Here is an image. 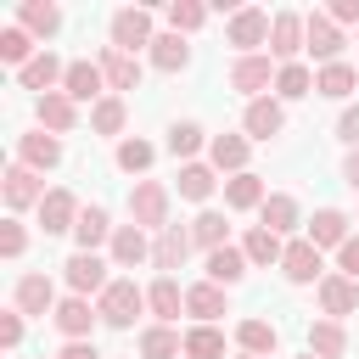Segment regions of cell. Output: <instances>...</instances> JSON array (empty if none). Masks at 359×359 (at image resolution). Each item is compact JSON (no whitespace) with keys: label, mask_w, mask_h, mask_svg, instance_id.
<instances>
[{"label":"cell","mask_w":359,"mask_h":359,"mask_svg":"<svg viewBox=\"0 0 359 359\" xmlns=\"http://www.w3.org/2000/svg\"><path fill=\"white\" fill-rule=\"evenodd\" d=\"M191 247H196V241H191V224H168V230L151 241V264H157L163 275H174V269L191 258Z\"/></svg>","instance_id":"obj_17"},{"label":"cell","mask_w":359,"mask_h":359,"mask_svg":"<svg viewBox=\"0 0 359 359\" xmlns=\"http://www.w3.org/2000/svg\"><path fill=\"white\" fill-rule=\"evenodd\" d=\"M185 359H224V331L219 325H191L185 331Z\"/></svg>","instance_id":"obj_43"},{"label":"cell","mask_w":359,"mask_h":359,"mask_svg":"<svg viewBox=\"0 0 359 359\" xmlns=\"http://www.w3.org/2000/svg\"><path fill=\"white\" fill-rule=\"evenodd\" d=\"M258 224H264V230H275V236H292V230H297V196L275 191V196L258 208Z\"/></svg>","instance_id":"obj_36"},{"label":"cell","mask_w":359,"mask_h":359,"mask_svg":"<svg viewBox=\"0 0 359 359\" xmlns=\"http://www.w3.org/2000/svg\"><path fill=\"white\" fill-rule=\"evenodd\" d=\"M17 163H22V168H34V174H45V168H56V163H62V140H56V135H45V129L17 135Z\"/></svg>","instance_id":"obj_15"},{"label":"cell","mask_w":359,"mask_h":359,"mask_svg":"<svg viewBox=\"0 0 359 359\" xmlns=\"http://www.w3.org/2000/svg\"><path fill=\"white\" fill-rule=\"evenodd\" d=\"M280 275H286L292 286H320V280H325V258H320V247H314L309 236H297V241H286V258H280Z\"/></svg>","instance_id":"obj_8"},{"label":"cell","mask_w":359,"mask_h":359,"mask_svg":"<svg viewBox=\"0 0 359 359\" xmlns=\"http://www.w3.org/2000/svg\"><path fill=\"white\" fill-rule=\"evenodd\" d=\"M213 185H219V180H213L208 163H180V196H185V202H208Z\"/></svg>","instance_id":"obj_42"},{"label":"cell","mask_w":359,"mask_h":359,"mask_svg":"<svg viewBox=\"0 0 359 359\" xmlns=\"http://www.w3.org/2000/svg\"><path fill=\"white\" fill-rule=\"evenodd\" d=\"M101 73H107V90L112 95H123V90H140V56H129V50H118V45H101Z\"/></svg>","instance_id":"obj_12"},{"label":"cell","mask_w":359,"mask_h":359,"mask_svg":"<svg viewBox=\"0 0 359 359\" xmlns=\"http://www.w3.org/2000/svg\"><path fill=\"white\" fill-rule=\"evenodd\" d=\"M34 112H39V129H45V135H56V140L79 123V101H73V95H62V90L39 95V107H34Z\"/></svg>","instance_id":"obj_21"},{"label":"cell","mask_w":359,"mask_h":359,"mask_svg":"<svg viewBox=\"0 0 359 359\" xmlns=\"http://www.w3.org/2000/svg\"><path fill=\"white\" fill-rule=\"evenodd\" d=\"M303 95H314V73L303 62H286L275 73V101H303Z\"/></svg>","instance_id":"obj_39"},{"label":"cell","mask_w":359,"mask_h":359,"mask_svg":"<svg viewBox=\"0 0 359 359\" xmlns=\"http://www.w3.org/2000/svg\"><path fill=\"white\" fill-rule=\"evenodd\" d=\"M269 62H275L269 50H258V56H236V62H230V90H241L247 101H258L264 90H275V73H280V67H269Z\"/></svg>","instance_id":"obj_7"},{"label":"cell","mask_w":359,"mask_h":359,"mask_svg":"<svg viewBox=\"0 0 359 359\" xmlns=\"http://www.w3.org/2000/svg\"><path fill=\"white\" fill-rule=\"evenodd\" d=\"M320 309H325L331 320L359 314V280H348V275H325V280H320Z\"/></svg>","instance_id":"obj_22"},{"label":"cell","mask_w":359,"mask_h":359,"mask_svg":"<svg viewBox=\"0 0 359 359\" xmlns=\"http://www.w3.org/2000/svg\"><path fill=\"white\" fill-rule=\"evenodd\" d=\"M28 50H34V34H28V28H17V22H11V28H0V62H11V67L22 73V67L34 62Z\"/></svg>","instance_id":"obj_44"},{"label":"cell","mask_w":359,"mask_h":359,"mask_svg":"<svg viewBox=\"0 0 359 359\" xmlns=\"http://www.w3.org/2000/svg\"><path fill=\"white\" fill-rule=\"evenodd\" d=\"M303 359H320V353H303Z\"/></svg>","instance_id":"obj_54"},{"label":"cell","mask_w":359,"mask_h":359,"mask_svg":"<svg viewBox=\"0 0 359 359\" xmlns=\"http://www.w3.org/2000/svg\"><path fill=\"white\" fill-rule=\"evenodd\" d=\"M140 359H185V337L174 325H146L140 331Z\"/></svg>","instance_id":"obj_35"},{"label":"cell","mask_w":359,"mask_h":359,"mask_svg":"<svg viewBox=\"0 0 359 359\" xmlns=\"http://www.w3.org/2000/svg\"><path fill=\"white\" fill-rule=\"evenodd\" d=\"M11 309L28 320H45V314H56V286H50V275H39V269H28V275H17V286H11Z\"/></svg>","instance_id":"obj_4"},{"label":"cell","mask_w":359,"mask_h":359,"mask_svg":"<svg viewBox=\"0 0 359 359\" xmlns=\"http://www.w3.org/2000/svg\"><path fill=\"white\" fill-rule=\"evenodd\" d=\"M112 230H118V224L107 219V208L90 202V208L79 213V224H73V241H79V252H95L101 241H112Z\"/></svg>","instance_id":"obj_24"},{"label":"cell","mask_w":359,"mask_h":359,"mask_svg":"<svg viewBox=\"0 0 359 359\" xmlns=\"http://www.w3.org/2000/svg\"><path fill=\"white\" fill-rule=\"evenodd\" d=\"M129 224H140V230H168L174 219H168V185L163 180H135L129 185Z\"/></svg>","instance_id":"obj_1"},{"label":"cell","mask_w":359,"mask_h":359,"mask_svg":"<svg viewBox=\"0 0 359 359\" xmlns=\"http://www.w3.org/2000/svg\"><path fill=\"white\" fill-rule=\"evenodd\" d=\"M247 269H252V264H247V252H241V247H219V252H208V280H213V286H224V292H230Z\"/></svg>","instance_id":"obj_32"},{"label":"cell","mask_w":359,"mask_h":359,"mask_svg":"<svg viewBox=\"0 0 359 359\" xmlns=\"http://www.w3.org/2000/svg\"><path fill=\"white\" fill-rule=\"evenodd\" d=\"M247 151H252V146H247V135H213V140H208L213 168H219V174H230V180H236V174H247Z\"/></svg>","instance_id":"obj_23"},{"label":"cell","mask_w":359,"mask_h":359,"mask_svg":"<svg viewBox=\"0 0 359 359\" xmlns=\"http://www.w3.org/2000/svg\"><path fill=\"white\" fill-rule=\"evenodd\" d=\"M236 359H258V353H236Z\"/></svg>","instance_id":"obj_53"},{"label":"cell","mask_w":359,"mask_h":359,"mask_svg":"<svg viewBox=\"0 0 359 359\" xmlns=\"http://www.w3.org/2000/svg\"><path fill=\"white\" fill-rule=\"evenodd\" d=\"M101 90H107V73H101V62H67L62 95H73V101H101ZM107 95H112V90H107Z\"/></svg>","instance_id":"obj_20"},{"label":"cell","mask_w":359,"mask_h":359,"mask_svg":"<svg viewBox=\"0 0 359 359\" xmlns=\"http://www.w3.org/2000/svg\"><path fill=\"white\" fill-rule=\"evenodd\" d=\"M342 45H348V39H342V28H337L325 11H309V17H303V50H309L320 67H325V62H342Z\"/></svg>","instance_id":"obj_6"},{"label":"cell","mask_w":359,"mask_h":359,"mask_svg":"<svg viewBox=\"0 0 359 359\" xmlns=\"http://www.w3.org/2000/svg\"><path fill=\"white\" fill-rule=\"evenodd\" d=\"M342 180H348V185H353V191H359V146H353V151H348V157H342Z\"/></svg>","instance_id":"obj_52"},{"label":"cell","mask_w":359,"mask_h":359,"mask_svg":"<svg viewBox=\"0 0 359 359\" xmlns=\"http://www.w3.org/2000/svg\"><path fill=\"white\" fill-rule=\"evenodd\" d=\"M0 191H6V208H11V213H22V208L45 202V174H34V168L11 163V168H6V180H0Z\"/></svg>","instance_id":"obj_11"},{"label":"cell","mask_w":359,"mask_h":359,"mask_svg":"<svg viewBox=\"0 0 359 359\" xmlns=\"http://www.w3.org/2000/svg\"><path fill=\"white\" fill-rule=\"evenodd\" d=\"M17 28H28L34 39H50V34L62 28V6H50V0H22V11H17Z\"/></svg>","instance_id":"obj_29"},{"label":"cell","mask_w":359,"mask_h":359,"mask_svg":"<svg viewBox=\"0 0 359 359\" xmlns=\"http://www.w3.org/2000/svg\"><path fill=\"white\" fill-rule=\"evenodd\" d=\"M62 275H67L73 297H101V292L112 286V275H107V258H101V252H73V258L62 264Z\"/></svg>","instance_id":"obj_9"},{"label":"cell","mask_w":359,"mask_h":359,"mask_svg":"<svg viewBox=\"0 0 359 359\" xmlns=\"http://www.w3.org/2000/svg\"><path fill=\"white\" fill-rule=\"evenodd\" d=\"M146 309L157 314V325H174V320L185 314V286H180L174 275H157V280L146 286Z\"/></svg>","instance_id":"obj_18"},{"label":"cell","mask_w":359,"mask_h":359,"mask_svg":"<svg viewBox=\"0 0 359 359\" xmlns=\"http://www.w3.org/2000/svg\"><path fill=\"white\" fill-rule=\"evenodd\" d=\"M309 353H320V359H342V353H348V331H342V320H309Z\"/></svg>","instance_id":"obj_34"},{"label":"cell","mask_w":359,"mask_h":359,"mask_svg":"<svg viewBox=\"0 0 359 359\" xmlns=\"http://www.w3.org/2000/svg\"><path fill=\"white\" fill-rule=\"evenodd\" d=\"M151 39H157V34H151V11H146V6H118V11H112V45H118V50L135 56V50H151Z\"/></svg>","instance_id":"obj_5"},{"label":"cell","mask_w":359,"mask_h":359,"mask_svg":"<svg viewBox=\"0 0 359 359\" xmlns=\"http://www.w3.org/2000/svg\"><path fill=\"white\" fill-rule=\"evenodd\" d=\"M0 252H6V258H22V252H28V230H22L17 219L0 224Z\"/></svg>","instance_id":"obj_47"},{"label":"cell","mask_w":359,"mask_h":359,"mask_svg":"<svg viewBox=\"0 0 359 359\" xmlns=\"http://www.w3.org/2000/svg\"><path fill=\"white\" fill-rule=\"evenodd\" d=\"M17 342H22V314H17V309H6V314H0V348L11 353Z\"/></svg>","instance_id":"obj_49"},{"label":"cell","mask_w":359,"mask_h":359,"mask_svg":"<svg viewBox=\"0 0 359 359\" xmlns=\"http://www.w3.org/2000/svg\"><path fill=\"white\" fill-rule=\"evenodd\" d=\"M353 84H359V73H353L348 62H325V67H314V95H325V101L353 95Z\"/></svg>","instance_id":"obj_30"},{"label":"cell","mask_w":359,"mask_h":359,"mask_svg":"<svg viewBox=\"0 0 359 359\" xmlns=\"http://www.w3.org/2000/svg\"><path fill=\"white\" fill-rule=\"evenodd\" d=\"M236 342H241V353H258V359H269V353L280 348V331H275L269 320H258V314H252V320H241V325H236Z\"/></svg>","instance_id":"obj_33"},{"label":"cell","mask_w":359,"mask_h":359,"mask_svg":"<svg viewBox=\"0 0 359 359\" xmlns=\"http://www.w3.org/2000/svg\"><path fill=\"white\" fill-rule=\"evenodd\" d=\"M17 79H22V90H39V95H50V90H62V79H67V62H62L56 50H39V56H34V62H28Z\"/></svg>","instance_id":"obj_19"},{"label":"cell","mask_w":359,"mask_h":359,"mask_svg":"<svg viewBox=\"0 0 359 359\" xmlns=\"http://www.w3.org/2000/svg\"><path fill=\"white\" fill-rule=\"evenodd\" d=\"M146 258H151V241H146V230H140V224H118V230H112V264L135 269V264H146Z\"/></svg>","instance_id":"obj_28"},{"label":"cell","mask_w":359,"mask_h":359,"mask_svg":"<svg viewBox=\"0 0 359 359\" xmlns=\"http://www.w3.org/2000/svg\"><path fill=\"white\" fill-rule=\"evenodd\" d=\"M185 314H196V325H213L219 314H230V303H224V286H213V280H202V286H185Z\"/></svg>","instance_id":"obj_25"},{"label":"cell","mask_w":359,"mask_h":359,"mask_svg":"<svg viewBox=\"0 0 359 359\" xmlns=\"http://www.w3.org/2000/svg\"><path fill=\"white\" fill-rule=\"evenodd\" d=\"M309 241H314V247H342V241H348V213H342V208H320V213L309 219Z\"/></svg>","instance_id":"obj_37"},{"label":"cell","mask_w":359,"mask_h":359,"mask_svg":"<svg viewBox=\"0 0 359 359\" xmlns=\"http://www.w3.org/2000/svg\"><path fill=\"white\" fill-rule=\"evenodd\" d=\"M56 359H107V353H95V342H67Z\"/></svg>","instance_id":"obj_51"},{"label":"cell","mask_w":359,"mask_h":359,"mask_svg":"<svg viewBox=\"0 0 359 359\" xmlns=\"http://www.w3.org/2000/svg\"><path fill=\"white\" fill-rule=\"evenodd\" d=\"M269 202V191H264V180L247 168V174H236V180H224V208H236V213H252V208H264Z\"/></svg>","instance_id":"obj_27"},{"label":"cell","mask_w":359,"mask_h":359,"mask_svg":"<svg viewBox=\"0 0 359 359\" xmlns=\"http://www.w3.org/2000/svg\"><path fill=\"white\" fill-rule=\"evenodd\" d=\"M337 275H348V280H359V236H348V241L337 247Z\"/></svg>","instance_id":"obj_48"},{"label":"cell","mask_w":359,"mask_h":359,"mask_svg":"<svg viewBox=\"0 0 359 359\" xmlns=\"http://www.w3.org/2000/svg\"><path fill=\"white\" fill-rule=\"evenodd\" d=\"M297 50H303V17L297 11H275V22H269V56L286 67V62H297Z\"/></svg>","instance_id":"obj_14"},{"label":"cell","mask_w":359,"mask_h":359,"mask_svg":"<svg viewBox=\"0 0 359 359\" xmlns=\"http://www.w3.org/2000/svg\"><path fill=\"white\" fill-rule=\"evenodd\" d=\"M191 241L202 247V252H219V247H230V224H224V213H196L191 219Z\"/></svg>","instance_id":"obj_38"},{"label":"cell","mask_w":359,"mask_h":359,"mask_svg":"<svg viewBox=\"0 0 359 359\" xmlns=\"http://www.w3.org/2000/svg\"><path fill=\"white\" fill-rule=\"evenodd\" d=\"M241 129H247L252 140H275V135L286 129V107H280L275 95H258V101H247V112H241Z\"/></svg>","instance_id":"obj_13"},{"label":"cell","mask_w":359,"mask_h":359,"mask_svg":"<svg viewBox=\"0 0 359 359\" xmlns=\"http://www.w3.org/2000/svg\"><path fill=\"white\" fill-rule=\"evenodd\" d=\"M123 123H129L123 95H101V101L90 107V129H95V135H123Z\"/></svg>","instance_id":"obj_40"},{"label":"cell","mask_w":359,"mask_h":359,"mask_svg":"<svg viewBox=\"0 0 359 359\" xmlns=\"http://www.w3.org/2000/svg\"><path fill=\"white\" fill-rule=\"evenodd\" d=\"M337 140L359 146V107H342V118H337Z\"/></svg>","instance_id":"obj_50"},{"label":"cell","mask_w":359,"mask_h":359,"mask_svg":"<svg viewBox=\"0 0 359 359\" xmlns=\"http://www.w3.org/2000/svg\"><path fill=\"white\" fill-rule=\"evenodd\" d=\"M202 140H208V135H202V123H191V118L168 129V151H174V157H185V163L202 151Z\"/></svg>","instance_id":"obj_46"},{"label":"cell","mask_w":359,"mask_h":359,"mask_svg":"<svg viewBox=\"0 0 359 359\" xmlns=\"http://www.w3.org/2000/svg\"><path fill=\"white\" fill-rule=\"evenodd\" d=\"M95 309H101V325H112V331H129V325H135V314L146 309V292H140L135 280H123V275H118V280H112V286L95 297Z\"/></svg>","instance_id":"obj_2"},{"label":"cell","mask_w":359,"mask_h":359,"mask_svg":"<svg viewBox=\"0 0 359 359\" xmlns=\"http://www.w3.org/2000/svg\"><path fill=\"white\" fill-rule=\"evenodd\" d=\"M50 320H56V331H62L67 342H90V331L101 325V309H95L90 297H62Z\"/></svg>","instance_id":"obj_10"},{"label":"cell","mask_w":359,"mask_h":359,"mask_svg":"<svg viewBox=\"0 0 359 359\" xmlns=\"http://www.w3.org/2000/svg\"><path fill=\"white\" fill-rule=\"evenodd\" d=\"M208 22V6L202 0H168V28L174 34H196Z\"/></svg>","instance_id":"obj_45"},{"label":"cell","mask_w":359,"mask_h":359,"mask_svg":"<svg viewBox=\"0 0 359 359\" xmlns=\"http://www.w3.org/2000/svg\"><path fill=\"white\" fill-rule=\"evenodd\" d=\"M112 157H118V168H123V174H146V168H151V157H157V146H151V140H140V135H123Z\"/></svg>","instance_id":"obj_41"},{"label":"cell","mask_w":359,"mask_h":359,"mask_svg":"<svg viewBox=\"0 0 359 359\" xmlns=\"http://www.w3.org/2000/svg\"><path fill=\"white\" fill-rule=\"evenodd\" d=\"M151 67H157V73H185V67H191V45H185V34H174V28L157 34V39H151Z\"/></svg>","instance_id":"obj_26"},{"label":"cell","mask_w":359,"mask_h":359,"mask_svg":"<svg viewBox=\"0 0 359 359\" xmlns=\"http://www.w3.org/2000/svg\"><path fill=\"white\" fill-rule=\"evenodd\" d=\"M241 252H247V264H258V269H269V264H280V258H286V241H280L275 230H264V224H252V230H247V241H241Z\"/></svg>","instance_id":"obj_31"},{"label":"cell","mask_w":359,"mask_h":359,"mask_svg":"<svg viewBox=\"0 0 359 359\" xmlns=\"http://www.w3.org/2000/svg\"><path fill=\"white\" fill-rule=\"evenodd\" d=\"M269 11H258V6H236L230 11V22H224V39L241 50V56H258V45H269Z\"/></svg>","instance_id":"obj_3"},{"label":"cell","mask_w":359,"mask_h":359,"mask_svg":"<svg viewBox=\"0 0 359 359\" xmlns=\"http://www.w3.org/2000/svg\"><path fill=\"white\" fill-rule=\"evenodd\" d=\"M79 213H84V208H79V196H73V191H62V185H56V191H45V202H39V224H45V236L73 230V224H79Z\"/></svg>","instance_id":"obj_16"}]
</instances>
